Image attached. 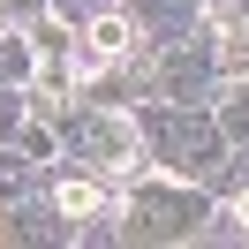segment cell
Returning a JSON list of instances; mask_svg holds the SVG:
<instances>
[{"mask_svg":"<svg viewBox=\"0 0 249 249\" xmlns=\"http://www.w3.org/2000/svg\"><path fill=\"white\" fill-rule=\"evenodd\" d=\"M128 234H143V242H181V234L204 227V196L196 189H159V181H136L128 189Z\"/></svg>","mask_w":249,"mask_h":249,"instance_id":"cell-1","label":"cell"},{"mask_svg":"<svg viewBox=\"0 0 249 249\" xmlns=\"http://www.w3.org/2000/svg\"><path fill=\"white\" fill-rule=\"evenodd\" d=\"M151 143H159V166L181 174V181L219 166V121L212 113H151Z\"/></svg>","mask_w":249,"mask_h":249,"instance_id":"cell-2","label":"cell"},{"mask_svg":"<svg viewBox=\"0 0 249 249\" xmlns=\"http://www.w3.org/2000/svg\"><path fill=\"white\" fill-rule=\"evenodd\" d=\"M68 136L91 151L98 174H121V181H136V174H143V136H136V121H128V113H76V128H68Z\"/></svg>","mask_w":249,"mask_h":249,"instance_id":"cell-3","label":"cell"},{"mask_svg":"<svg viewBox=\"0 0 249 249\" xmlns=\"http://www.w3.org/2000/svg\"><path fill=\"white\" fill-rule=\"evenodd\" d=\"M53 204H61V219L76 227V219H98V204H106V189L83 181V174H61V189H53Z\"/></svg>","mask_w":249,"mask_h":249,"instance_id":"cell-4","label":"cell"},{"mask_svg":"<svg viewBox=\"0 0 249 249\" xmlns=\"http://www.w3.org/2000/svg\"><path fill=\"white\" fill-rule=\"evenodd\" d=\"M31 68H38L31 38H0V83H31Z\"/></svg>","mask_w":249,"mask_h":249,"instance_id":"cell-5","label":"cell"},{"mask_svg":"<svg viewBox=\"0 0 249 249\" xmlns=\"http://www.w3.org/2000/svg\"><path fill=\"white\" fill-rule=\"evenodd\" d=\"M219 128H227V136H249V83H234V91H227V106H219Z\"/></svg>","mask_w":249,"mask_h":249,"instance_id":"cell-6","label":"cell"},{"mask_svg":"<svg viewBox=\"0 0 249 249\" xmlns=\"http://www.w3.org/2000/svg\"><path fill=\"white\" fill-rule=\"evenodd\" d=\"M23 128V83H0V136Z\"/></svg>","mask_w":249,"mask_h":249,"instance_id":"cell-7","label":"cell"},{"mask_svg":"<svg viewBox=\"0 0 249 249\" xmlns=\"http://www.w3.org/2000/svg\"><path fill=\"white\" fill-rule=\"evenodd\" d=\"M234 219H242V234H249V189H242V196H234Z\"/></svg>","mask_w":249,"mask_h":249,"instance_id":"cell-8","label":"cell"},{"mask_svg":"<svg viewBox=\"0 0 249 249\" xmlns=\"http://www.w3.org/2000/svg\"><path fill=\"white\" fill-rule=\"evenodd\" d=\"M0 8H16V0H0Z\"/></svg>","mask_w":249,"mask_h":249,"instance_id":"cell-9","label":"cell"}]
</instances>
